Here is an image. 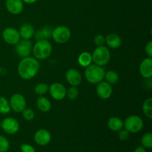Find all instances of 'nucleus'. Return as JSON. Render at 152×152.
<instances>
[{
  "label": "nucleus",
  "instance_id": "nucleus-1",
  "mask_svg": "<svg viewBox=\"0 0 152 152\" xmlns=\"http://www.w3.org/2000/svg\"><path fill=\"white\" fill-rule=\"evenodd\" d=\"M39 68L40 65L38 59L31 56H27L19 62L18 65V74L23 80H29L38 74Z\"/></svg>",
  "mask_w": 152,
  "mask_h": 152
},
{
  "label": "nucleus",
  "instance_id": "nucleus-2",
  "mask_svg": "<svg viewBox=\"0 0 152 152\" xmlns=\"http://www.w3.org/2000/svg\"><path fill=\"white\" fill-rule=\"evenodd\" d=\"M105 73V70L102 66H99L96 64H91L89 66L86 67L85 77L91 84H98L103 80Z\"/></svg>",
  "mask_w": 152,
  "mask_h": 152
},
{
  "label": "nucleus",
  "instance_id": "nucleus-3",
  "mask_svg": "<svg viewBox=\"0 0 152 152\" xmlns=\"http://www.w3.org/2000/svg\"><path fill=\"white\" fill-rule=\"evenodd\" d=\"M32 51L36 59L43 60L50 56L52 53V45L48 40H39L34 45Z\"/></svg>",
  "mask_w": 152,
  "mask_h": 152
},
{
  "label": "nucleus",
  "instance_id": "nucleus-4",
  "mask_svg": "<svg viewBox=\"0 0 152 152\" xmlns=\"http://www.w3.org/2000/svg\"><path fill=\"white\" fill-rule=\"evenodd\" d=\"M92 61L99 66L107 65L111 59V53L108 48L105 46L96 47L91 54Z\"/></svg>",
  "mask_w": 152,
  "mask_h": 152
},
{
  "label": "nucleus",
  "instance_id": "nucleus-5",
  "mask_svg": "<svg viewBox=\"0 0 152 152\" xmlns=\"http://www.w3.org/2000/svg\"><path fill=\"white\" fill-rule=\"evenodd\" d=\"M123 126L129 133H137L143 128V121L139 116L131 115L123 122Z\"/></svg>",
  "mask_w": 152,
  "mask_h": 152
},
{
  "label": "nucleus",
  "instance_id": "nucleus-6",
  "mask_svg": "<svg viewBox=\"0 0 152 152\" xmlns=\"http://www.w3.org/2000/svg\"><path fill=\"white\" fill-rule=\"evenodd\" d=\"M71 36V32L69 28L64 25H60L53 30L51 37L56 42L63 44L70 39Z\"/></svg>",
  "mask_w": 152,
  "mask_h": 152
},
{
  "label": "nucleus",
  "instance_id": "nucleus-7",
  "mask_svg": "<svg viewBox=\"0 0 152 152\" xmlns=\"http://www.w3.org/2000/svg\"><path fill=\"white\" fill-rule=\"evenodd\" d=\"M32 43L29 39H22L16 43L15 50L18 56L25 58L30 56L32 52Z\"/></svg>",
  "mask_w": 152,
  "mask_h": 152
},
{
  "label": "nucleus",
  "instance_id": "nucleus-8",
  "mask_svg": "<svg viewBox=\"0 0 152 152\" xmlns=\"http://www.w3.org/2000/svg\"><path fill=\"white\" fill-rule=\"evenodd\" d=\"M10 108L16 113H21L26 108L27 102L24 96L20 94H14L10 99Z\"/></svg>",
  "mask_w": 152,
  "mask_h": 152
},
{
  "label": "nucleus",
  "instance_id": "nucleus-9",
  "mask_svg": "<svg viewBox=\"0 0 152 152\" xmlns=\"http://www.w3.org/2000/svg\"><path fill=\"white\" fill-rule=\"evenodd\" d=\"M1 127L5 133L8 134H15L19 130V123L13 117H7L1 122Z\"/></svg>",
  "mask_w": 152,
  "mask_h": 152
},
{
  "label": "nucleus",
  "instance_id": "nucleus-10",
  "mask_svg": "<svg viewBox=\"0 0 152 152\" xmlns=\"http://www.w3.org/2000/svg\"><path fill=\"white\" fill-rule=\"evenodd\" d=\"M48 91L51 97L56 100H62L66 96V88L61 83H53L49 86Z\"/></svg>",
  "mask_w": 152,
  "mask_h": 152
},
{
  "label": "nucleus",
  "instance_id": "nucleus-11",
  "mask_svg": "<svg viewBox=\"0 0 152 152\" xmlns=\"http://www.w3.org/2000/svg\"><path fill=\"white\" fill-rule=\"evenodd\" d=\"M2 37L4 42L10 45H16L21 38L19 31L14 28H5L3 31Z\"/></svg>",
  "mask_w": 152,
  "mask_h": 152
},
{
  "label": "nucleus",
  "instance_id": "nucleus-12",
  "mask_svg": "<svg viewBox=\"0 0 152 152\" xmlns=\"http://www.w3.org/2000/svg\"><path fill=\"white\" fill-rule=\"evenodd\" d=\"M36 143L41 146H45L51 141V134L46 129H39L35 133L34 137Z\"/></svg>",
  "mask_w": 152,
  "mask_h": 152
},
{
  "label": "nucleus",
  "instance_id": "nucleus-13",
  "mask_svg": "<svg viewBox=\"0 0 152 152\" xmlns=\"http://www.w3.org/2000/svg\"><path fill=\"white\" fill-rule=\"evenodd\" d=\"M113 92L111 85L105 81H101L96 86V94L98 96L103 99H107L111 96Z\"/></svg>",
  "mask_w": 152,
  "mask_h": 152
},
{
  "label": "nucleus",
  "instance_id": "nucleus-14",
  "mask_svg": "<svg viewBox=\"0 0 152 152\" xmlns=\"http://www.w3.org/2000/svg\"><path fill=\"white\" fill-rule=\"evenodd\" d=\"M66 80L71 86H80L82 83V76L80 73L75 68H70L65 74Z\"/></svg>",
  "mask_w": 152,
  "mask_h": 152
},
{
  "label": "nucleus",
  "instance_id": "nucleus-15",
  "mask_svg": "<svg viewBox=\"0 0 152 152\" xmlns=\"http://www.w3.org/2000/svg\"><path fill=\"white\" fill-rule=\"evenodd\" d=\"M140 73L145 79H151L152 77V59L148 57L144 59L140 65Z\"/></svg>",
  "mask_w": 152,
  "mask_h": 152
},
{
  "label": "nucleus",
  "instance_id": "nucleus-16",
  "mask_svg": "<svg viewBox=\"0 0 152 152\" xmlns=\"http://www.w3.org/2000/svg\"><path fill=\"white\" fill-rule=\"evenodd\" d=\"M7 10L12 14H19L23 10L22 0H6Z\"/></svg>",
  "mask_w": 152,
  "mask_h": 152
},
{
  "label": "nucleus",
  "instance_id": "nucleus-17",
  "mask_svg": "<svg viewBox=\"0 0 152 152\" xmlns=\"http://www.w3.org/2000/svg\"><path fill=\"white\" fill-rule=\"evenodd\" d=\"M105 43L111 48L117 49L122 45V39L120 36L116 34H110L105 38Z\"/></svg>",
  "mask_w": 152,
  "mask_h": 152
},
{
  "label": "nucleus",
  "instance_id": "nucleus-18",
  "mask_svg": "<svg viewBox=\"0 0 152 152\" xmlns=\"http://www.w3.org/2000/svg\"><path fill=\"white\" fill-rule=\"evenodd\" d=\"M19 33L23 39H30L34 35V28L30 24H24L21 26Z\"/></svg>",
  "mask_w": 152,
  "mask_h": 152
},
{
  "label": "nucleus",
  "instance_id": "nucleus-19",
  "mask_svg": "<svg viewBox=\"0 0 152 152\" xmlns=\"http://www.w3.org/2000/svg\"><path fill=\"white\" fill-rule=\"evenodd\" d=\"M52 28L50 26H45L43 27L42 29L39 30L37 32L34 33V37L35 39L39 41V40L42 39H48L51 37L52 35Z\"/></svg>",
  "mask_w": 152,
  "mask_h": 152
},
{
  "label": "nucleus",
  "instance_id": "nucleus-20",
  "mask_svg": "<svg viewBox=\"0 0 152 152\" xmlns=\"http://www.w3.org/2000/svg\"><path fill=\"white\" fill-rule=\"evenodd\" d=\"M108 126L113 132H119L123 127V121L117 117H112L108 120Z\"/></svg>",
  "mask_w": 152,
  "mask_h": 152
},
{
  "label": "nucleus",
  "instance_id": "nucleus-21",
  "mask_svg": "<svg viewBox=\"0 0 152 152\" xmlns=\"http://www.w3.org/2000/svg\"><path fill=\"white\" fill-rule=\"evenodd\" d=\"M37 105L38 109L42 112H48L51 108V103L48 98L40 96L37 99Z\"/></svg>",
  "mask_w": 152,
  "mask_h": 152
},
{
  "label": "nucleus",
  "instance_id": "nucleus-22",
  "mask_svg": "<svg viewBox=\"0 0 152 152\" xmlns=\"http://www.w3.org/2000/svg\"><path fill=\"white\" fill-rule=\"evenodd\" d=\"M92 62V56L91 54L88 52H83L78 57V63L80 66L86 67L89 66Z\"/></svg>",
  "mask_w": 152,
  "mask_h": 152
},
{
  "label": "nucleus",
  "instance_id": "nucleus-23",
  "mask_svg": "<svg viewBox=\"0 0 152 152\" xmlns=\"http://www.w3.org/2000/svg\"><path fill=\"white\" fill-rule=\"evenodd\" d=\"M107 83L109 84L113 85L116 84L119 81V75L117 72L114 71H108L106 73H105V77Z\"/></svg>",
  "mask_w": 152,
  "mask_h": 152
},
{
  "label": "nucleus",
  "instance_id": "nucleus-24",
  "mask_svg": "<svg viewBox=\"0 0 152 152\" xmlns=\"http://www.w3.org/2000/svg\"><path fill=\"white\" fill-rule=\"evenodd\" d=\"M11 108L7 99L4 96H0V113L7 114L10 113Z\"/></svg>",
  "mask_w": 152,
  "mask_h": 152
},
{
  "label": "nucleus",
  "instance_id": "nucleus-25",
  "mask_svg": "<svg viewBox=\"0 0 152 152\" xmlns=\"http://www.w3.org/2000/svg\"><path fill=\"white\" fill-rule=\"evenodd\" d=\"M142 111L144 114L149 119L152 118V99L148 98L142 105Z\"/></svg>",
  "mask_w": 152,
  "mask_h": 152
},
{
  "label": "nucleus",
  "instance_id": "nucleus-26",
  "mask_svg": "<svg viewBox=\"0 0 152 152\" xmlns=\"http://www.w3.org/2000/svg\"><path fill=\"white\" fill-rule=\"evenodd\" d=\"M141 144L144 148H152V134L147 133L144 134L141 138Z\"/></svg>",
  "mask_w": 152,
  "mask_h": 152
},
{
  "label": "nucleus",
  "instance_id": "nucleus-27",
  "mask_svg": "<svg viewBox=\"0 0 152 152\" xmlns=\"http://www.w3.org/2000/svg\"><path fill=\"white\" fill-rule=\"evenodd\" d=\"M48 89L49 86L47 84H45V83H39L34 88V91L37 95L42 96V95L45 94L47 91H48Z\"/></svg>",
  "mask_w": 152,
  "mask_h": 152
},
{
  "label": "nucleus",
  "instance_id": "nucleus-28",
  "mask_svg": "<svg viewBox=\"0 0 152 152\" xmlns=\"http://www.w3.org/2000/svg\"><path fill=\"white\" fill-rule=\"evenodd\" d=\"M10 148V142L4 136L0 135V152H7Z\"/></svg>",
  "mask_w": 152,
  "mask_h": 152
},
{
  "label": "nucleus",
  "instance_id": "nucleus-29",
  "mask_svg": "<svg viewBox=\"0 0 152 152\" xmlns=\"http://www.w3.org/2000/svg\"><path fill=\"white\" fill-rule=\"evenodd\" d=\"M78 89L75 86H71V88L68 89V91H66V96H68V99H71V100L75 99L78 96Z\"/></svg>",
  "mask_w": 152,
  "mask_h": 152
},
{
  "label": "nucleus",
  "instance_id": "nucleus-30",
  "mask_svg": "<svg viewBox=\"0 0 152 152\" xmlns=\"http://www.w3.org/2000/svg\"><path fill=\"white\" fill-rule=\"evenodd\" d=\"M22 117L25 120L28 121H31V120H34V117H35V114L34 111H33L31 108H25L23 111H22Z\"/></svg>",
  "mask_w": 152,
  "mask_h": 152
},
{
  "label": "nucleus",
  "instance_id": "nucleus-31",
  "mask_svg": "<svg viewBox=\"0 0 152 152\" xmlns=\"http://www.w3.org/2000/svg\"><path fill=\"white\" fill-rule=\"evenodd\" d=\"M94 43L97 47L99 46H103L105 43V38L102 34H97L94 37Z\"/></svg>",
  "mask_w": 152,
  "mask_h": 152
},
{
  "label": "nucleus",
  "instance_id": "nucleus-32",
  "mask_svg": "<svg viewBox=\"0 0 152 152\" xmlns=\"http://www.w3.org/2000/svg\"><path fill=\"white\" fill-rule=\"evenodd\" d=\"M118 137L122 141L127 140L129 138V132L128 131H126V129H123V130L121 129L120 131H119Z\"/></svg>",
  "mask_w": 152,
  "mask_h": 152
},
{
  "label": "nucleus",
  "instance_id": "nucleus-33",
  "mask_svg": "<svg viewBox=\"0 0 152 152\" xmlns=\"http://www.w3.org/2000/svg\"><path fill=\"white\" fill-rule=\"evenodd\" d=\"M20 149L22 152H36L35 148L29 144L24 143L21 145Z\"/></svg>",
  "mask_w": 152,
  "mask_h": 152
},
{
  "label": "nucleus",
  "instance_id": "nucleus-34",
  "mask_svg": "<svg viewBox=\"0 0 152 152\" xmlns=\"http://www.w3.org/2000/svg\"><path fill=\"white\" fill-rule=\"evenodd\" d=\"M145 53L148 55V57H151L152 56V41L148 42V44L146 45V47H145Z\"/></svg>",
  "mask_w": 152,
  "mask_h": 152
},
{
  "label": "nucleus",
  "instance_id": "nucleus-35",
  "mask_svg": "<svg viewBox=\"0 0 152 152\" xmlns=\"http://www.w3.org/2000/svg\"><path fill=\"white\" fill-rule=\"evenodd\" d=\"M134 152H146V151H145V148L142 145H139V146L137 147Z\"/></svg>",
  "mask_w": 152,
  "mask_h": 152
},
{
  "label": "nucleus",
  "instance_id": "nucleus-36",
  "mask_svg": "<svg viewBox=\"0 0 152 152\" xmlns=\"http://www.w3.org/2000/svg\"><path fill=\"white\" fill-rule=\"evenodd\" d=\"M23 1H25V3H28V4H32V3L36 2L37 0H22Z\"/></svg>",
  "mask_w": 152,
  "mask_h": 152
}]
</instances>
